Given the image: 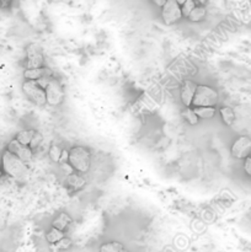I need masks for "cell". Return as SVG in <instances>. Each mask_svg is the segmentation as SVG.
<instances>
[{"label": "cell", "instance_id": "484cf974", "mask_svg": "<svg viewBox=\"0 0 251 252\" xmlns=\"http://www.w3.org/2000/svg\"><path fill=\"white\" fill-rule=\"evenodd\" d=\"M243 167H244V171H245V174L248 175L249 177H251V157H250V155H249L248 158H245V159H244Z\"/></svg>", "mask_w": 251, "mask_h": 252}, {"label": "cell", "instance_id": "8992f818", "mask_svg": "<svg viewBox=\"0 0 251 252\" xmlns=\"http://www.w3.org/2000/svg\"><path fill=\"white\" fill-rule=\"evenodd\" d=\"M162 21L166 25H174L182 19L181 5L176 0H167L161 7Z\"/></svg>", "mask_w": 251, "mask_h": 252}, {"label": "cell", "instance_id": "4dcf8cb0", "mask_svg": "<svg viewBox=\"0 0 251 252\" xmlns=\"http://www.w3.org/2000/svg\"><path fill=\"white\" fill-rule=\"evenodd\" d=\"M176 1H177V2H179V4H180V5H182V4H184V2H185V1H186V0H176Z\"/></svg>", "mask_w": 251, "mask_h": 252}, {"label": "cell", "instance_id": "5bb4252c", "mask_svg": "<svg viewBox=\"0 0 251 252\" xmlns=\"http://www.w3.org/2000/svg\"><path fill=\"white\" fill-rule=\"evenodd\" d=\"M193 111L199 120H211L216 115L214 106H199V107H193Z\"/></svg>", "mask_w": 251, "mask_h": 252}, {"label": "cell", "instance_id": "cb8c5ba5", "mask_svg": "<svg viewBox=\"0 0 251 252\" xmlns=\"http://www.w3.org/2000/svg\"><path fill=\"white\" fill-rule=\"evenodd\" d=\"M197 2L194 0H186L184 4L181 5V11H182V16L184 17H188V15L191 14L192 10L194 9Z\"/></svg>", "mask_w": 251, "mask_h": 252}, {"label": "cell", "instance_id": "7402d4cb", "mask_svg": "<svg viewBox=\"0 0 251 252\" xmlns=\"http://www.w3.org/2000/svg\"><path fill=\"white\" fill-rule=\"evenodd\" d=\"M62 152H63V149H62L61 147H59L58 144H52L51 148H49L48 150V155L49 158H51V160L53 162H59V160H61V155H62Z\"/></svg>", "mask_w": 251, "mask_h": 252}, {"label": "cell", "instance_id": "2e32d148", "mask_svg": "<svg viewBox=\"0 0 251 252\" xmlns=\"http://www.w3.org/2000/svg\"><path fill=\"white\" fill-rule=\"evenodd\" d=\"M206 15H207L206 6H204V5L198 4L194 6V9L192 10L191 14L188 15V17H187V19L192 22H201L202 20H204Z\"/></svg>", "mask_w": 251, "mask_h": 252}, {"label": "cell", "instance_id": "4fadbf2b", "mask_svg": "<svg viewBox=\"0 0 251 252\" xmlns=\"http://www.w3.org/2000/svg\"><path fill=\"white\" fill-rule=\"evenodd\" d=\"M71 221H73V219L70 218V216H69V214L59 213L58 216L53 219V221H52V226H54V228L64 231L65 229L69 228V225L71 224Z\"/></svg>", "mask_w": 251, "mask_h": 252}, {"label": "cell", "instance_id": "30bf717a", "mask_svg": "<svg viewBox=\"0 0 251 252\" xmlns=\"http://www.w3.org/2000/svg\"><path fill=\"white\" fill-rule=\"evenodd\" d=\"M197 86H198V84L192 80H185L182 83L181 89H180V98H181V102L185 107H191L192 106Z\"/></svg>", "mask_w": 251, "mask_h": 252}, {"label": "cell", "instance_id": "52a82bcc", "mask_svg": "<svg viewBox=\"0 0 251 252\" xmlns=\"http://www.w3.org/2000/svg\"><path fill=\"white\" fill-rule=\"evenodd\" d=\"M231 157L238 160H244L251 154V138L248 135H240L233 142L230 148Z\"/></svg>", "mask_w": 251, "mask_h": 252}, {"label": "cell", "instance_id": "4316f807", "mask_svg": "<svg viewBox=\"0 0 251 252\" xmlns=\"http://www.w3.org/2000/svg\"><path fill=\"white\" fill-rule=\"evenodd\" d=\"M69 159V150H65L63 149V152H62V155H61V160H59V164H66V161H68Z\"/></svg>", "mask_w": 251, "mask_h": 252}, {"label": "cell", "instance_id": "83f0119b", "mask_svg": "<svg viewBox=\"0 0 251 252\" xmlns=\"http://www.w3.org/2000/svg\"><path fill=\"white\" fill-rule=\"evenodd\" d=\"M12 2H14V0H0V9H9V7H11Z\"/></svg>", "mask_w": 251, "mask_h": 252}, {"label": "cell", "instance_id": "8fae6325", "mask_svg": "<svg viewBox=\"0 0 251 252\" xmlns=\"http://www.w3.org/2000/svg\"><path fill=\"white\" fill-rule=\"evenodd\" d=\"M53 75V71L48 68V66H41V68H32V69H25L24 78L25 80H39L43 76H51Z\"/></svg>", "mask_w": 251, "mask_h": 252}, {"label": "cell", "instance_id": "e0dca14e", "mask_svg": "<svg viewBox=\"0 0 251 252\" xmlns=\"http://www.w3.org/2000/svg\"><path fill=\"white\" fill-rule=\"evenodd\" d=\"M34 133H36V130H34V129L20 130V132L16 134V137H15V139L19 140V142L21 143V144L30 145V143H31L32 138H33Z\"/></svg>", "mask_w": 251, "mask_h": 252}, {"label": "cell", "instance_id": "9a60e30c", "mask_svg": "<svg viewBox=\"0 0 251 252\" xmlns=\"http://www.w3.org/2000/svg\"><path fill=\"white\" fill-rule=\"evenodd\" d=\"M219 113H220V118L224 125L228 126V127L234 125V122H235V112H234L233 108L224 106L219 110Z\"/></svg>", "mask_w": 251, "mask_h": 252}, {"label": "cell", "instance_id": "ffe728a7", "mask_svg": "<svg viewBox=\"0 0 251 252\" xmlns=\"http://www.w3.org/2000/svg\"><path fill=\"white\" fill-rule=\"evenodd\" d=\"M70 246H71V240L69 238H65V236H64L63 239L57 241L56 244H52L51 249L53 250V252H61V251L68 250Z\"/></svg>", "mask_w": 251, "mask_h": 252}, {"label": "cell", "instance_id": "277c9868", "mask_svg": "<svg viewBox=\"0 0 251 252\" xmlns=\"http://www.w3.org/2000/svg\"><path fill=\"white\" fill-rule=\"evenodd\" d=\"M22 91L25 96L36 106L47 105L46 90L36 80H25L22 84Z\"/></svg>", "mask_w": 251, "mask_h": 252}, {"label": "cell", "instance_id": "603a6c76", "mask_svg": "<svg viewBox=\"0 0 251 252\" xmlns=\"http://www.w3.org/2000/svg\"><path fill=\"white\" fill-rule=\"evenodd\" d=\"M123 248V245L121 243H117V241H112V243L103 244L100 248V252H120Z\"/></svg>", "mask_w": 251, "mask_h": 252}, {"label": "cell", "instance_id": "3957f363", "mask_svg": "<svg viewBox=\"0 0 251 252\" xmlns=\"http://www.w3.org/2000/svg\"><path fill=\"white\" fill-rule=\"evenodd\" d=\"M219 95L216 89L211 88L207 85H198L197 86L196 94H194L192 106L199 107V106H214L218 105Z\"/></svg>", "mask_w": 251, "mask_h": 252}, {"label": "cell", "instance_id": "9c48e42d", "mask_svg": "<svg viewBox=\"0 0 251 252\" xmlns=\"http://www.w3.org/2000/svg\"><path fill=\"white\" fill-rule=\"evenodd\" d=\"M44 65V58L42 54L41 49L38 46L32 44L27 48L26 53V61H25V68L32 69V68H41Z\"/></svg>", "mask_w": 251, "mask_h": 252}, {"label": "cell", "instance_id": "d6986e66", "mask_svg": "<svg viewBox=\"0 0 251 252\" xmlns=\"http://www.w3.org/2000/svg\"><path fill=\"white\" fill-rule=\"evenodd\" d=\"M181 115H182V117H184V120L186 121V122L188 123V125L194 126V125H197V123H198L199 118H198V116H197L196 113H194L193 108L185 107V110L182 111Z\"/></svg>", "mask_w": 251, "mask_h": 252}, {"label": "cell", "instance_id": "d4e9b609", "mask_svg": "<svg viewBox=\"0 0 251 252\" xmlns=\"http://www.w3.org/2000/svg\"><path fill=\"white\" fill-rule=\"evenodd\" d=\"M42 140H43V137H42L41 133L37 132V130H36V133H34V135H33V138H32L31 143H30V148H31L32 150H34L36 148H38L39 145H41Z\"/></svg>", "mask_w": 251, "mask_h": 252}, {"label": "cell", "instance_id": "6da1fadb", "mask_svg": "<svg viewBox=\"0 0 251 252\" xmlns=\"http://www.w3.org/2000/svg\"><path fill=\"white\" fill-rule=\"evenodd\" d=\"M27 162L22 161L19 157L12 154L9 150H5L1 155V170L5 175L12 177V179H20L27 175L29 167Z\"/></svg>", "mask_w": 251, "mask_h": 252}, {"label": "cell", "instance_id": "5b68a950", "mask_svg": "<svg viewBox=\"0 0 251 252\" xmlns=\"http://www.w3.org/2000/svg\"><path fill=\"white\" fill-rule=\"evenodd\" d=\"M46 97H47V105L53 106H61L64 101V88L61 84V81L57 78L52 76L51 81L48 85L46 86Z\"/></svg>", "mask_w": 251, "mask_h": 252}, {"label": "cell", "instance_id": "44dd1931", "mask_svg": "<svg viewBox=\"0 0 251 252\" xmlns=\"http://www.w3.org/2000/svg\"><path fill=\"white\" fill-rule=\"evenodd\" d=\"M219 199H220L221 203H224L226 207H229L231 206V203H234V202L236 201V196L233 192L229 191V189H224V191H221L220 193H219Z\"/></svg>", "mask_w": 251, "mask_h": 252}, {"label": "cell", "instance_id": "1f68e13d", "mask_svg": "<svg viewBox=\"0 0 251 252\" xmlns=\"http://www.w3.org/2000/svg\"><path fill=\"white\" fill-rule=\"evenodd\" d=\"M2 174H4V172H2L1 167H0V179H1V177H2Z\"/></svg>", "mask_w": 251, "mask_h": 252}, {"label": "cell", "instance_id": "ac0fdd59", "mask_svg": "<svg viewBox=\"0 0 251 252\" xmlns=\"http://www.w3.org/2000/svg\"><path fill=\"white\" fill-rule=\"evenodd\" d=\"M63 238H64V231L59 230V229L54 228V226H52V228L49 229L46 234L47 241H48L51 245L52 244H56L57 241H59L61 239H63Z\"/></svg>", "mask_w": 251, "mask_h": 252}, {"label": "cell", "instance_id": "f546056e", "mask_svg": "<svg viewBox=\"0 0 251 252\" xmlns=\"http://www.w3.org/2000/svg\"><path fill=\"white\" fill-rule=\"evenodd\" d=\"M194 1H196L197 4H199V5H204V4H206L207 0H194Z\"/></svg>", "mask_w": 251, "mask_h": 252}, {"label": "cell", "instance_id": "d6a6232c", "mask_svg": "<svg viewBox=\"0 0 251 252\" xmlns=\"http://www.w3.org/2000/svg\"><path fill=\"white\" fill-rule=\"evenodd\" d=\"M120 252H128L127 250H126V249H122V250H121Z\"/></svg>", "mask_w": 251, "mask_h": 252}, {"label": "cell", "instance_id": "7a4b0ae2", "mask_svg": "<svg viewBox=\"0 0 251 252\" xmlns=\"http://www.w3.org/2000/svg\"><path fill=\"white\" fill-rule=\"evenodd\" d=\"M69 165L74 171L86 174L91 167V153L88 148L75 145L69 150Z\"/></svg>", "mask_w": 251, "mask_h": 252}, {"label": "cell", "instance_id": "7c38bea8", "mask_svg": "<svg viewBox=\"0 0 251 252\" xmlns=\"http://www.w3.org/2000/svg\"><path fill=\"white\" fill-rule=\"evenodd\" d=\"M65 185L71 192H78L86 186V180L81 175L76 174V172H71L66 176Z\"/></svg>", "mask_w": 251, "mask_h": 252}, {"label": "cell", "instance_id": "ba28073f", "mask_svg": "<svg viewBox=\"0 0 251 252\" xmlns=\"http://www.w3.org/2000/svg\"><path fill=\"white\" fill-rule=\"evenodd\" d=\"M9 152H11L12 154H15L16 157H19L22 161L29 162L31 161L32 158H33V150L30 148V145H24L16 139L10 140L9 144L6 148Z\"/></svg>", "mask_w": 251, "mask_h": 252}, {"label": "cell", "instance_id": "f1b7e54d", "mask_svg": "<svg viewBox=\"0 0 251 252\" xmlns=\"http://www.w3.org/2000/svg\"><path fill=\"white\" fill-rule=\"evenodd\" d=\"M153 2H154L155 5H157V6H159V7H162V5L165 4V2L167 1V0H152Z\"/></svg>", "mask_w": 251, "mask_h": 252}]
</instances>
